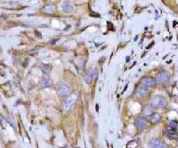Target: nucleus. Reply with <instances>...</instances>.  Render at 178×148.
Listing matches in <instances>:
<instances>
[{
	"mask_svg": "<svg viewBox=\"0 0 178 148\" xmlns=\"http://www.w3.org/2000/svg\"><path fill=\"white\" fill-rule=\"evenodd\" d=\"M167 105V99L165 97H163L161 96H154L152 97V100H151V105L155 108V109H158V108H163L165 107Z\"/></svg>",
	"mask_w": 178,
	"mask_h": 148,
	"instance_id": "f257e3e1",
	"label": "nucleus"
},
{
	"mask_svg": "<svg viewBox=\"0 0 178 148\" xmlns=\"http://www.w3.org/2000/svg\"><path fill=\"white\" fill-rule=\"evenodd\" d=\"M149 148H168L165 142H163L159 138H152L150 140L149 145H148Z\"/></svg>",
	"mask_w": 178,
	"mask_h": 148,
	"instance_id": "f03ea898",
	"label": "nucleus"
},
{
	"mask_svg": "<svg viewBox=\"0 0 178 148\" xmlns=\"http://www.w3.org/2000/svg\"><path fill=\"white\" fill-rule=\"evenodd\" d=\"M78 99V96L77 95H72L70 96H69L65 101H64V103H63V108L65 111H68L70 110L73 105H74V103H76Z\"/></svg>",
	"mask_w": 178,
	"mask_h": 148,
	"instance_id": "7ed1b4c3",
	"label": "nucleus"
},
{
	"mask_svg": "<svg viewBox=\"0 0 178 148\" xmlns=\"http://www.w3.org/2000/svg\"><path fill=\"white\" fill-rule=\"evenodd\" d=\"M168 79V73L167 71H162L160 72L159 75L156 78V83L161 85V84H164Z\"/></svg>",
	"mask_w": 178,
	"mask_h": 148,
	"instance_id": "20e7f679",
	"label": "nucleus"
},
{
	"mask_svg": "<svg viewBox=\"0 0 178 148\" xmlns=\"http://www.w3.org/2000/svg\"><path fill=\"white\" fill-rule=\"evenodd\" d=\"M141 83H142L144 87H153V86L156 84V80H154L153 78H151V77H147V78L142 79Z\"/></svg>",
	"mask_w": 178,
	"mask_h": 148,
	"instance_id": "39448f33",
	"label": "nucleus"
},
{
	"mask_svg": "<svg viewBox=\"0 0 178 148\" xmlns=\"http://www.w3.org/2000/svg\"><path fill=\"white\" fill-rule=\"evenodd\" d=\"M167 136H168V138L169 139H171V140H177V139H178V131L176 130V128H171L170 129L168 130Z\"/></svg>",
	"mask_w": 178,
	"mask_h": 148,
	"instance_id": "423d86ee",
	"label": "nucleus"
},
{
	"mask_svg": "<svg viewBox=\"0 0 178 148\" xmlns=\"http://www.w3.org/2000/svg\"><path fill=\"white\" fill-rule=\"evenodd\" d=\"M59 92H60V94L63 96H66L70 94V89L68 85L66 84H62L60 85V87H59Z\"/></svg>",
	"mask_w": 178,
	"mask_h": 148,
	"instance_id": "0eeeda50",
	"label": "nucleus"
},
{
	"mask_svg": "<svg viewBox=\"0 0 178 148\" xmlns=\"http://www.w3.org/2000/svg\"><path fill=\"white\" fill-rule=\"evenodd\" d=\"M136 125L138 128L143 129L147 127V121L144 118H138V119L136 120Z\"/></svg>",
	"mask_w": 178,
	"mask_h": 148,
	"instance_id": "6e6552de",
	"label": "nucleus"
},
{
	"mask_svg": "<svg viewBox=\"0 0 178 148\" xmlns=\"http://www.w3.org/2000/svg\"><path fill=\"white\" fill-rule=\"evenodd\" d=\"M148 92H149V87H139L136 89V95L139 97H143L147 95Z\"/></svg>",
	"mask_w": 178,
	"mask_h": 148,
	"instance_id": "1a4fd4ad",
	"label": "nucleus"
},
{
	"mask_svg": "<svg viewBox=\"0 0 178 148\" xmlns=\"http://www.w3.org/2000/svg\"><path fill=\"white\" fill-rule=\"evenodd\" d=\"M161 119V117L159 113H152L150 116V120L152 123H158Z\"/></svg>",
	"mask_w": 178,
	"mask_h": 148,
	"instance_id": "9d476101",
	"label": "nucleus"
},
{
	"mask_svg": "<svg viewBox=\"0 0 178 148\" xmlns=\"http://www.w3.org/2000/svg\"><path fill=\"white\" fill-rule=\"evenodd\" d=\"M63 10L65 13H70L72 11V6L70 2H65L63 5Z\"/></svg>",
	"mask_w": 178,
	"mask_h": 148,
	"instance_id": "9b49d317",
	"label": "nucleus"
},
{
	"mask_svg": "<svg viewBox=\"0 0 178 148\" xmlns=\"http://www.w3.org/2000/svg\"><path fill=\"white\" fill-rule=\"evenodd\" d=\"M52 81L49 80V79H47V78H44L41 81V86L44 87H50L52 86Z\"/></svg>",
	"mask_w": 178,
	"mask_h": 148,
	"instance_id": "f8f14e48",
	"label": "nucleus"
},
{
	"mask_svg": "<svg viewBox=\"0 0 178 148\" xmlns=\"http://www.w3.org/2000/svg\"><path fill=\"white\" fill-rule=\"evenodd\" d=\"M54 11H55V6L54 5H47V6H44V12L48 13H54Z\"/></svg>",
	"mask_w": 178,
	"mask_h": 148,
	"instance_id": "ddd939ff",
	"label": "nucleus"
},
{
	"mask_svg": "<svg viewBox=\"0 0 178 148\" xmlns=\"http://www.w3.org/2000/svg\"><path fill=\"white\" fill-rule=\"evenodd\" d=\"M95 77V71H94V72H89V73H87L86 75L85 80H86V82H89V81H91Z\"/></svg>",
	"mask_w": 178,
	"mask_h": 148,
	"instance_id": "4468645a",
	"label": "nucleus"
},
{
	"mask_svg": "<svg viewBox=\"0 0 178 148\" xmlns=\"http://www.w3.org/2000/svg\"><path fill=\"white\" fill-rule=\"evenodd\" d=\"M177 125H178V121H171V122H170V126H171V128H176Z\"/></svg>",
	"mask_w": 178,
	"mask_h": 148,
	"instance_id": "2eb2a0df",
	"label": "nucleus"
},
{
	"mask_svg": "<svg viewBox=\"0 0 178 148\" xmlns=\"http://www.w3.org/2000/svg\"><path fill=\"white\" fill-rule=\"evenodd\" d=\"M41 69L44 71V72H47L49 70H50V66L49 65H47V67H46V65L44 64H43V65H41Z\"/></svg>",
	"mask_w": 178,
	"mask_h": 148,
	"instance_id": "dca6fc26",
	"label": "nucleus"
}]
</instances>
